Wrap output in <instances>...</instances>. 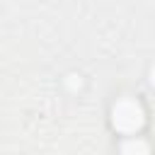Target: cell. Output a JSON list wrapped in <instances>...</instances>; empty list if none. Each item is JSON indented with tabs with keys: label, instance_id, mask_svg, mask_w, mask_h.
Segmentation results:
<instances>
[{
	"label": "cell",
	"instance_id": "obj_1",
	"mask_svg": "<svg viewBox=\"0 0 155 155\" xmlns=\"http://www.w3.org/2000/svg\"><path fill=\"white\" fill-rule=\"evenodd\" d=\"M143 124H145V111H143V104L138 99L124 97L111 107V126L119 133L133 138V133H138L143 128Z\"/></svg>",
	"mask_w": 155,
	"mask_h": 155
}]
</instances>
